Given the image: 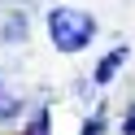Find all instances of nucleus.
<instances>
[{"label":"nucleus","mask_w":135,"mask_h":135,"mask_svg":"<svg viewBox=\"0 0 135 135\" xmlns=\"http://www.w3.org/2000/svg\"><path fill=\"white\" fill-rule=\"evenodd\" d=\"M48 35H52V44L61 48V52H79V48L91 44L96 22H91L83 9H52L48 13Z\"/></svg>","instance_id":"nucleus-1"},{"label":"nucleus","mask_w":135,"mask_h":135,"mask_svg":"<svg viewBox=\"0 0 135 135\" xmlns=\"http://www.w3.org/2000/svg\"><path fill=\"white\" fill-rule=\"evenodd\" d=\"M122 61H126V52H122V48H118V52H109L105 61L96 65V83H109V79L118 74V65H122Z\"/></svg>","instance_id":"nucleus-2"},{"label":"nucleus","mask_w":135,"mask_h":135,"mask_svg":"<svg viewBox=\"0 0 135 135\" xmlns=\"http://www.w3.org/2000/svg\"><path fill=\"white\" fill-rule=\"evenodd\" d=\"M100 131V122H87V126H83V135H96Z\"/></svg>","instance_id":"nucleus-3"},{"label":"nucleus","mask_w":135,"mask_h":135,"mask_svg":"<svg viewBox=\"0 0 135 135\" xmlns=\"http://www.w3.org/2000/svg\"><path fill=\"white\" fill-rule=\"evenodd\" d=\"M126 131L135 135V109H131V113H126Z\"/></svg>","instance_id":"nucleus-4"}]
</instances>
